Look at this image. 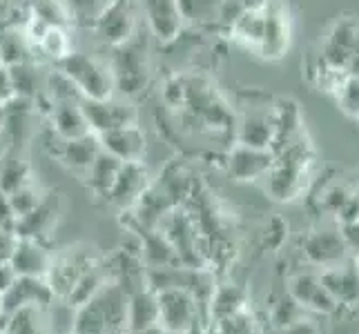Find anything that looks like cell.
I'll use <instances>...</instances> for the list:
<instances>
[{"label": "cell", "mask_w": 359, "mask_h": 334, "mask_svg": "<svg viewBox=\"0 0 359 334\" xmlns=\"http://www.w3.org/2000/svg\"><path fill=\"white\" fill-rule=\"evenodd\" d=\"M353 54H355V56H359V27H357V32H355V41H353Z\"/></svg>", "instance_id": "f5cc1de1"}, {"label": "cell", "mask_w": 359, "mask_h": 334, "mask_svg": "<svg viewBox=\"0 0 359 334\" xmlns=\"http://www.w3.org/2000/svg\"><path fill=\"white\" fill-rule=\"evenodd\" d=\"M141 247L139 256L147 270H158V267H172V265H183L181 258L175 250V245L168 241V237L161 230H150L141 234Z\"/></svg>", "instance_id": "7402d4cb"}, {"label": "cell", "mask_w": 359, "mask_h": 334, "mask_svg": "<svg viewBox=\"0 0 359 334\" xmlns=\"http://www.w3.org/2000/svg\"><path fill=\"white\" fill-rule=\"evenodd\" d=\"M183 334H208V332H205V321H203V319L194 321V323H192L188 330H185Z\"/></svg>", "instance_id": "c3c4849f"}, {"label": "cell", "mask_w": 359, "mask_h": 334, "mask_svg": "<svg viewBox=\"0 0 359 334\" xmlns=\"http://www.w3.org/2000/svg\"><path fill=\"white\" fill-rule=\"evenodd\" d=\"M264 20H266L264 9H243L241 16L232 22V27L228 32L237 43L257 52V47L262 43V36H264Z\"/></svg>", "instance_id": "4316f807"}, {"label": "cell", "mask_w": 359, "mask_h": 334, "mask_svg": "<svg viewBox=\"0 0 359 334\" xmlns=\"http://www.w3.org/2000/svg\"><path fill=\"white\" fill-rule=\"evenodd\" d=\"M339 223H353L359 221V194H351L348 201L341 205V209L335 214Z\"/></svg>", "instance_id": "ee69618b"}, {"label": "cell", "mask_w": 359, "mask_h": 334, "mask_svg": "<svg viewBox=\"0 0 359 334\" xmlns=\"http://www.w3.org/2000/svg\"><path fill=\"white\" fill-rule=\"evenodd\" d=\"M72 22H81V25H94V20L98 18V14L105 9V5L109 0H63Z\"/></svg>", "instance_id": "8d00e7d4"}, {"label": "cell", "mask_w": 359, "mask_h": 334, "mask_svg": "<svg viewBox=\"0 0 359 334\" xmlns=\"http://www.w3.org/2000/svg\"><path fill=\"white\" fill-rule=\"evenodd\" d=\"M9 78H11V88H14L16 96L22 98H34L39 96L41 90V81H39V67H36L34 60H25V63L9 65Z\"/></svg>", "instance_id": "f546056e"}, {"label": "cell", "mask_w": 359, "mask_h": 334, "mask_svg": "<svg viewBox=\"0 0 359 334\" xmlns=\"http://www.w3.org/2000/svg\"><path fill=\"white\" fill-rule=\"evenodd\" d=\"M52 307H20L14 312H0V334H49Z\"/></svg>", "instance_id": "cb8c5ba5"}, {"label": "cell", "mask_w": 359, "mask_h": 334, "mask_svg": "<svg viewBox=\"0 0 359 334\" xmlns=\"http://www.w3.org/2000/svg\"><path fill=\"white\" fill-rule=\"evenodd\" d=\"M359 27V22L355 20H348V18H344L339 20L335 27H332L330 36H328V41L330 45H335L339 49H346V52H351L353 54V41H355V32Z\"/></svg>", "instance_id": "f35d334b"}, {"label": "cell", "mask_w": 359, "mask_h": 334, "mask_svg": "<svg viewBox=\"0 0 359 334\" xmlns=\"http://www.w3.org/2000/svg\"><path fill=\"white\" fill-rule=\"evenodd\" d=\"M83 114L88 125L94 134H103L109 130H116L123 125H134L139 123V114L136 109L126 103L118 101V98H103V101H96V98H83L81 101Z\"/></svg>", "instance_id": "30bf717a"}, {"label": "cell", "mask_w": 359, "mask_h": 334, "mask_svg": "<svg viewBox=\"0 0 359 334\" xmlns=\"http://www.w3.org/2000/svg\"><path fill=\"white\" fill-rule=\"evenodd\" d=\"M92 29L109 47H116L130 41L136 34V29H139L134 3L132 0H109L105 9L94 20Z\"/></svg>", "instance_id": "ba28073f"}, {"label": "cell", "mask_w": 359, "mask_h": 334, "mask_svg": "<svg viewBox=\"0 0 359 334\" xmlns=\"http://www.w3.org/2000/svg\"><path fill=\"white\" fill-rule=\"evenodd\" d=\"M147 27L161 43H175L183 29L177 0H143Z\"/></svg>", "instance_id": "d6986e66"}, {"label": "cell", "mask_w": 359, "mask_h": 334, "mask_svg": "<svg viewBox=\"0 0 359 334\" xmlns=\"http://www.w3.org/2000/svg\"><path fill=\"white\" fill-rule=\"evenodd\" d=\"M183 22H205L217 20V11L221 0H177Z\"/></svg>", "instance_id": "d590c367"}, {"label": "cell", "mask_w": 359, "mask_h": 334, "mask_svg": "<svg viewBox=\"0 0 359 334\" xmlns=\"http://www.w3.org/2000/svg\"><path fill=\"white\" fill-rule=\"evenodd\" d=\"M3 130H5V109L0 105V143H3Z\"/></svg>", "instance_id": "816d5d0a"}, {"label": "cell", "mask_w": 359, "mask_h": 334, "mask_svg": "<svg viewBox=\"0 0 359 334\" xmlns=\"http://www.w3.org/2000/svg\"><path fill=\"white\" fill-rule=\"evenodd\" d=\"M56 296L45 277H16L11 288L0 296L3 312H14L20 307H52Z\"/></svg>", "instance_id": "5bb4252c"}, {"label": "cell", "mask_w": 359, "mask_h": 334, "mask_svg": "<svg viewBox=\"0 0 359 334\" xmlns=\"http://www.w3.org/2000/svg\"><path fill=\"white\" fill-rule=\"evenodd\" d=\"M130 334H177V332H170V330L161 328V326H152V328H147V330H141V332H130Z\"/></svg>", "instance_id": "f907efd6"}, {"label": "cell", "mask_w": 359, "mask_h": 334, "mask_svg": "<svg viewBox=\"0 0 359 334\" xmlns=\"http://www.w3.org/2000/svg\"><path fill=\"white\" fill-rule=\"evenodd\" d=\"M96 261H101V256L94 254L92 247L88 245H74L65 247L63 252H52V263L47 270V283L52 288L54 296L60 301H65L69 290L76 286V281L88 272Z\"/></svg>", "instance_id": "8992f818"}, {"label": "cell", "mask_w": 359, "mask_h": 334, "mask_svg": "<svg viewBox=\"0 0 359 334\" xmlns=\"http://www.w3.org/2000/svg\"><path fill=\"white\" fill-rule=\"evenodd\" d=\"M14 88H11V78H9V69L7 65L0 63V105L9 103L14 98Z\"/></svg>", "instance_id": "f6af8a7d"}, {"label": "cell", "mask_w": 359, "mask_h": 334, "mask_svg": "<svg viewBox=\"0 0 359 334\" xmlns=\"http://www.w3.org/2000/svg\"><path fill=\"white\" fill-rule=\"evenodd\" d=\"M121 160L107 152H98L94 163L90 165V169L83 174V181L88 185V190L96 196V199H105L107 192L112 190V185L116 181V174L121 169Z\"/></svg>", "instance_id": "484cf974"}, {"label": "cell", "mask_w": 359, "mask_h": 334, "mask_svg": "<svg viewBox=\"0 0 359 334\" xmlns=\"http://www.w3.org/2000/svg\"><path fill=\"white\" fill-rule=\"evenodd\" d=\"M107 65L114 76V90L121 96H139L150 81V56H147V41L143 34L136 29L130 41L112 47V58Z\"/></svg>", "instance_id": "3957f363"}, {"label": "cell", "mask_w": 359, "mask_h": 334, "mask_svg": "<svg viewBox=\"0 0 359 334\" xmlns=\"http://www.w3.org/2000/svg\"><path fill=\"white\" fill-rule=\"evenodd\" d=\"M45 190L41 188L36 181H29L27 185H22V188H18L16 192H11L7 194L9 196V201H11V207H14V212L16 216H25V214H29L32 209L39 205L43 199H45Z\"/></svg>", "instance_id": "e575fe53"}, {"label": "cell", "mask_w": 359, "mask_h": 334, "mask_svg": "<svg viewBox=\"0 0 359 334\" xmlns=\"http://www.w3.org/2000/svg\"><path fill=\"white\" fill-rule=\"evenodd\" d=\"M45 145L49 154H52L60 165L76 172L81 179L94 163L96 154L101 152V143H98V136L94 132L79 136V139H60L56 134H49Z\"/></svg>", "instance_id": "9c48e42d"}, {"label": "cell", "mask_w": 359, "mask_h": 334, "mask_svg": "<svg viewBox=\"0 0 359 334\" xmlns=\"http://www.w3.org/2000/svg\"><path fill=\"white\" fill-rule=\"evenodd\" d=\"M36 49H39L41 54H45L49 60H54V65H56L58 60H63L72 52L67 27H49Z\"/></svg>", "instance_id": "d6a6232c"}, {"label": "cell", "mask_w": 359, "mask_h": 334, "mask_svg": "<svg viewBox=\"0 0 359 334\" xmlns=\"http://www.w3.org/2000/svg\"><path fill=\"white\" fill-rule=\"evenodd\" d=\"M16 223H18V216L14 212V207H11L9 196L5 192H0V230L14 232Z\"/></svg>", "instance_id": "b9f144b4"}, {"label": "cell", "mask_w": 359, "mask_h": 334, "mask_svg": "<svg viewBox=\"0 0 359 334\" xmlns=\"http://www.w3.org/2000/svg\"><path fill=\"white\" fill-rule=\"evenodd\" d=\"M302 316H306V310L292 299L288 292L281 294L279 299L272 303V307H270V323H272V330L286 328V326L292 323V321L302 319Z\"/></svg>", "instance_id": "836d02e7"}, {"label": "cell", "mask_w": 359, "mask_h": 334, "mask_svg": "<svg viewBox=\"0 0 359 334\" xmlns=\"http://www.w3.org/2000/svg\"><path fill=\"white\" fill-rule=\"evenodd\" d=\"M14 281H16L14 267H11L9 263H0V296H3L11 288V283H14Z\"/></svg>", "instance_id": "bcb514c9"}, {"label": "cell", "mask_w": 359, "mask_h": 334, "mask_svg": "<svg viewBox=\"0 0 359 334\" xmlns=\"http://www.w3.org/2000/svg\"><path fill=\"white\" fill-rule=\"evenodd\" d=\"M34 47L25 39L22 29L14 27H3L0 29V58H3V65H16L25 63V60H34L32 56Z\"/></svg>", "instance_id": "f1b7e54d"}, {"label": "cell", "mask_w": 359, "mask_h": 334, "mask_svg": "<svg viewBox=\"0 0 359 334\" xmlns=\"http://www.w3.org/2000/svg\"><path fill=\"white\" fill-rule=\"evenodd\" d=\"M101 150L116 156L121 163H132V160H143L147 143H145V132L139 123L134 125H123L116 130H109L103 134H96Z\"/></svg>", "instance_id": "9a60e30c"}, {"label": "cell", "mask_w": 359, "mask_h": 334, "mask_svg": "<svg viewBox=\"0 0 359 334\" xmlns=\"http://www.w3.org/2000/svg\"><path fill=\"white\" fill-rule=\"evenodd\" d=\"M339 237L346 245L348 254H359V221L353 223H341L339 225Z\"/></svg>", "instance_id": "60d3db41"}, {"label": "cell", "mask_w": 359, "mask_h": 334, "mask_svg": "<svg viewBox=\"0 0 359 334\" xmlns=\"http://www.w3.org/2000/svg\"><path fill=\"white\" fill-rule=\"evenodd\" d=\"M346 74L348 76H353V78H359V56H351V60H348V65H346Z\"/></svg>", "instance_id": "7dc6e473"}, {"label": "cell", "mask_w": 359, "mask_h": 334, "mask_svg": "<svg viewBox=\"0 0 359 334\" xmlns=\"http://www.w3.org/2000/svg\"><path fill=\"white\" fill-rule=\"evenodd\" d=\"M321 290L319 274L315 272H297V274L288 281V294L299 303L304 310H308L315 299V294Z\"/></svg>", "instance_id": "1f68e13d"}, {"label": "cell", "mask_w": 359, "mask_h": 334, "mask_svg": "<svg viewBox=\"0 0 359 334\" xmlns=\"http://www.w3.org/2000/svg\"><path fill=\"white\" fill-rule=\"evenodd\" d=\"M304 254L308 263L317 267H332L348 261V250L339 237V230H317L304 239Z\"/></svg>", "instance_id": "2e32d148"}, {"label": "cell", "mask_w": 359, "mask_h": 334, "mask_svg": "<svg viewBox=\"0 0 359 334\" xmlns=\"http://www.w3.org/2000/svg\"><path fill=\"white\" fill-rule=\"evenodd\" d=\"M152 176H150V169L143 163V160H132V163H123L116 181L112 185V190L107 192L105 201L116 207V209H130L136 205V201L141 199L143 192L150 188Z\"/></svg>", "instance_id": "7c38bea8"}, {"label": "cell", "mask_w": 359, "mask_h": 334, "mask_svg": "<svg viewBox=\"0 0 359 334\" xmlns=\"http://www.w3.org/2000/svg\"><path fill=\"white\" fill-rule=\"evenodd\" d=\"M56 69H60L74 83L83 98H103L114 96V76L107 63L83 52H69L63 60H58Z\"/></svg>", "instance_id": "277c9868"}, {"label": "cell", "mask_w": 359, "mask_h": 334, "mask_svg": "<svg viewBox=\"0 0 359 334\" xmlns=\"http://www.w3.org/2000/svg\"><path fill=\"white\" fill-rule=\"evenodd\" d=\"M321 286L337 301V305L357 307L359 305V272L353 261L324 267L319 272Z\"/></svg>", "instance_id": "ac0fdd59"}, {"label": "cell", "mask_w": 359, "mask_h": 334, "mask_svg": "<svg viewBox=\"0 0 359 334\" xmlns=\"http://www.w3.org/2000/svg\"><path fill=\"white\" fill-rule=\"evenodd\" d=\"M272 334H319V326L315 323L313 319L302 316V319L292 321V323L286 326V328L272 330Z\"/></svg>", "instance_id": "7bdbcfd3"}, {"label": "cell", "mask_w": 359, "mask_h": 334, "mask_svg": "<svg viewBox=\"0 0 359 334\" xmlns=\"http://www.w3.org/2000/svg\"><path fill=\"white\" fill-rule=\"evenodd\" d=\"M156 301H158V326L170 332L183 334L194 321H199V319L205 321L201 305L190 290H183V288L158 290Z\"/></svg>", "instance_id": "52a82bcc"}, {"label": "cell", "mask_w": 359, "mask_h": 334, "mask_svg": "<svg viewBox=\"0 0 359 334\" xmlns=\"http://www.w3.org/2000/svg\"><path fill=\"white\" fill-rule=\"evenodd\" d=\"M52 252L43 241L36 239H16L14 252L9 256V265L14 267L16 277H47Z\"/></svg>", "instance_id": "ffe728a7"}, {"label": "cell", "mask_w": 359, "mask_h": 334, "mask_svg": "<svg viewBox=\"0 0 359 334\" xmlns=\"http://www.w3.org/2000/svg\"><path fill=\"white\" fill-rule=\"evenodd\" d=\"M337 105L344 114H348L353 118H359V78L346 76V81L339 85V90L335 92Z\"/></svg>", "instance_id": "74e56055"}, {"label": "cell", "mask_w": 359, "mask_h": 334, "mask_svg": "<svg viewBox=\"0 0 359 334\" xmlns=\"http://www.w3.org/2000/svg\"><path fill=\"white\" fill-rule=\"evenodd\" d=\"M245 9H264L268 5V0H239Z\"/></svg>", "instance_id": "681fc988"}, {"label": "cell", "mask_w": 359, "mask_h": 334, "mask_svg": "<svg viewBox=\"0 0 359 334\" xmlns=\"http://www.w3.org/2000/svg\"><path fill=\"white\" fill-rule=\"evenodd\" d=\"M29 181H34V174L27 158H22L18 152L5 154L3 160H0V192L11 194Z\"/></svg>", "instance_id": "83f0119b"}, {"label": "cell", "mask_w": 359, "mask_h": 334, "mask_svg": "<svg viewBox=\"0 0 359 334\" xmlns=\"http://www.w3.org/2000/svg\"><path fill=\"white\" fill-rule=\"evenodd\" d=\"M248 103H239L241 116L237 120V143L250 145V147H262V150H270L272 141H275V101H266L262 92H245Z\"/></svg>", "instance_id": "5b68a950"}, {"label": "cell", "mask_w": 359, "mask_h": 334, "mask_svg": "<svg viewBox=\"0 0 359 334\" xmlns=\"http://www.w3.org/2000/svg\"><path fill=\"white\" fill-rule=\"evenodd\" d=\"M126 326L128 294L109 281L74 310L69 334H126Z\"/></svg>", "instance_id": "6da1fadb"}, {"label": "cell", "mask_w": 359, "mask_h": 334, "mask_svg": "<svg viewBox=\"0 0 359 334\" xmlns=\"http://www.w3.org/2000/svg\"><path fill=\"white\" fill-rule=\"evenodd\" d=\"M0 63H3V58H0Z\"/></svg>", "instance_id": "11a10c76"}, {"label": "cell", "mask_w": 359, "mask_h": 334, "mask_svg": "<svg viewBox=\"0 0 359 334\" xmlns=\"http://www.w3.org/2000/svg\"><path fill=\"white\" fill-rule=\"evenodd\" d=\"M152 326H158V301L152 288H141L128 294V326L126 334L141 332Z\"/></svg>", "instance_id": "603a6c76"}, {"label": "cell", "mask_w": 359, "mask_h": 334, "mask_svg": "<svg viewBox=\"0 0 359 334\" xmlns=\"http://www.w3.org/2000/svg\"><path fill=\"white\" fill-rule=\"evenodd\" d=\"M351 192L344 188V185H332V188H328L324 192V196H321V205H324V209H328L330 214H337L341 205L348 201Z\"/></svg>", "instance_id": "ab89813d"}, {"label": "cell", "mask_w": 359, "mask_h": 334, "mask_svg": "<svg viewBox=\"0 0 359 334\" xmlns=\"http://www.w3.org/2000/svg\"><path fill=\"white\" fill-rule=\"evenodd\" d=\"M47 120H49V130H52V134L60 136V139H79V136H85L92 132L88 120H85L81 101L49 103Z\"/></svg>", "instance_id": "44dd1931"}, {"label": "cell", "mask_w": 359, "mask_h": 334, "mask_svg": "<svg viewBox=\"0 0 359 334\" xmlns=\"http://www.w3.org/2000/svg\"><path fill=\"white\" fill-rule=\"evenodd\" d=\"M29 14L41 18L49 27H69L72 16L63 0H32Z\"/></svg>", "instance_id": "4dcf8cb0"}, {"label": "cell", "mask_w": 359, "mask_h": 334, "mask_svg": "<svg viewBox=\"0 0 359 334\" xmlns=\"http://www.w3.org/2000/svg\"><path fill=\"white\" fill-rule=\"evenodd\" d=\"M353 263H355V267H357V272H359V254L353 256Z\"/></svg>", "instance_id": "db71d44e"}, {"label": "cell", "mask_w": 359, "mask_h": 334, "mask_svg": "<svg viewBox=\"0 0 359 334\" xmlns=\"http://www.w3.org/2000/svg\"><path fill=\"white\" fill-rule=\"evenodd\" d=\"M0 312H3V307H0Z\"/></svg>", "instance_id": "9f6ffc18"}, {"label": "cell", "mask_w": 359, "mask_h": 334, "mask_svg": "<svg viewBox=\"0 0 359 334\" xmlns=\"http://www.w3.org/2000/svg\"><path fill=\"white\" fill-rule=\"evenodd\" d=\"M313 165V152L311 145L306 143L304 134H299L292 143L281 147L275 152L272 167L268 169L266 179V192L275 201H292L304 190L308 176H311Z\"/></svg>", "instance_id": "7a4b0ae2"}, {"label": "cell", "mask_w": 359, "mask_h": 334, "mask_svg": "<svg viewBox=\"0 0 359 334\" xmlns=\"http://www.w3.org/2000/svg\"><path fill=\"white\" fill-rule=\"evenodd\" d=\"M264 36L257 47V54L266 60H279L290 47V18L281 0H268L264 7Z\"/></svg>", "instance_id": "8fae6325"}, {"label": "cell", "mask_w": 359, "mask_h": 334, "mask_svg": "<svg viewBox=\"0 0 359 334\" xmlns=\"http://www.w3.org/2000/svg\"><path fill=\"white\" fill-rule=\"evenodd\" d=\"M272 160H275V154L270 150L234 143L224 158V167L232 181L248 183L264 179L272 167Z\"/></svg>", "instance_id": "4fadbf2b"}, {"label": "cell", "mask_w": 359, "mask_h": 334, "mask_svg": "<svg viewBox=\"0 0 359 334\" xmlns=\"http://www.w3.org/2000/svg\"><path fill=\"white\" fill-rule=\"evenodd\" d=\"M245 307L250 305H248V294L241 286H234V283H215V290L208 301L205 321L237 314L245 310Z\"/></svg>", "instance_id": "d4e9b609"}, {"label": "cell", "mask_w": 359, "mask_h": 334, "mask_svg": "<svg viewBox=\"0 0 359 334\" xmlns=\"http://www.w3.org/2000/svg\"><path fill=\"white\" fill-rule=\"evenodd\" d=\"M60 214V199L54 192H47L45 199L36 205L29 214L18 218L14 234L22 239H36V241H47L49 232H54L56 221Z\"/></svg>", "instance_id": "e0dca14e"}]
</instances>
